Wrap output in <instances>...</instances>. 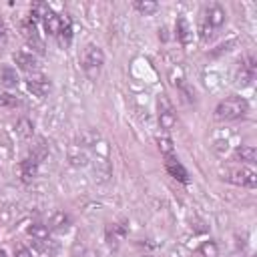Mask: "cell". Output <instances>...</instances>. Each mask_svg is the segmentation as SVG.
I'll list each match as a JSON object with an SVG mask.
<instances>
[{"label": "cell", "instance_id": "1", "mask_svg": "<svg viewBox=\"0 0 257 257\" xmlns=\"http://www.w3.org/2000/svg\"><path fill=\"white\" fill-rule=\"evenodd\" d=\"M247 112H249V102L237 94L223 98L215 108V116L219 120H237V118H243Z\"/></svg>", "mask_w": 257, "mask_h": 257}, {"label": "cell", "instance_id": "2", "mask_svg": "<svg viewBox=\"0 0 257 257\" xmlns=\"http://www.w3.org/2000/svg\"><path fill=\"white\" fill-rule=\"evenodd\" d=\"M104 64V52L96 44H86L82 50V70L88 80H96Z\"/></svg>", "mask_w": 257, "mask_h": 257}, {"label": "cell", "instance_id": "3", "mask_svg": "<svg viewBox=\"0 0 257 257\" xmlns=\"http://www.w3.org/2000/svg\"><path fill=\"white\" fill-rule=\"evenodd\" d=\"M223 179L229 181V183H235V185H241V187H249L253 189L257 185V173L251 171L249 167H235V169H227L223 173Z\"/></svg>", "mask_w": 257, "mask_h": 257}, {"label": "cell", "instance_id": "4", "mask_svg": "<svg viewBox=\"0 0 257 257\" xmlns=\"http://www.w3.org/2000/svg\"><path fill=\"white\" fill-rule=\"evenodd\" d=\"M157 106H159V124H161V128H165L167 133L173 131L175 124H177V114H175V108H173L171 100L165 94H161L159 100H157Z\"/></svg>", "mask_w": 257, "mask_h": 257}, {"label": "cell", "instance_id": "5", "mask_svg": "<svg viewBox=\"0 0 257 257\" xmlns=\"http://www.w3.org/2000/svg\"><path fill=\"white\" fill-rule=\"evenodd\" d=\"M26 86H28V90H30L34 96H38V98H44V96L52 90V82H50L48 76L42 74L40 70L28 74V78H26Z\"/></svg>", "mask_w": 257, "mask_h": 257}, {"label": "cell", "instance_id": "6", "mask_svg": "<svg viewBox=\"0 0 257 257\" xmlns=\"http://www.w3.org/2000/svg\"><path fill=\"white\" fill-rule=\"evenodd\" d=\"M22 34H24V38H26V42H28V46L32 48V52L36 50L38 54H42L44 52V40L40 38V34H38V28H36V22L34 20H24L22 22Z\"/></svg>", "mask_w": 257, "mask_h": 257}, {"label": "cell", "instance_id": "7", "mask_svg": "<svg viewBox=\"0 0 257 257\" xmlns=\"http://www.w3.org/2000/svg\"><path fill=\"white\" fill-rule=\"evenodd\" d=\"M14 62H16L18 68H22V70L28 72V74L38 72V58H36V54H34L32 50H28V48L16 50V52H14Z\"/></svg>", "mask_w": 257, "mask_h": 257}, {"label": "cell", "instance_id": "8", "mask_svg": "<svg viewBox=\"0 0 257 257\" xmlns=\"http://www.w3.org/2000/svg\"><path fill=\"white\" fill-rule=\"evenodd\" d=\"M175 36H177V40L183 46H187V44L193 42V26H191V22L185 16H179L177 18V22H175Z\"/></svg>", "mask_w": 257, "mask_h": 257}, {"label": "cell", "instance_id": "9", "mask_svg": "<svg viewBox=\"0 0 257 257\" xmlns=\"http://www.w3.org/2000/svg\"><path fill=\"white\" fill-rule=\"evenodd\" d=\"M165 169H167V173H169L173 179H177V181H181V183H189V173H187V169H185V167L181 165V161L175 159L173 155L167 157Z\"/></svg>", "mask_w": 257, "mask_h": 257}, {"label": "cell", "instance_id": "10", "mask_svg": "<svg viewBox=\"0 0 257 257\" xmlns=\"http://www.w3.org/2000/svg\"><path fill=\"white\" fill-rule=\"evenodd\" d=\"M42 24H44V30H46L48 34L58 36V34H60V30H62V16H60V14H56V12L50 8V10L44 14Z\"/></svg>", "mask_w": 257, "mask_h": 257}, {"label": "cell", "instance_id": "11", "mask_svg": "<svg viewBox=\"0 0 257 257\" xmlns=\"http://www.w3.org/2000/svg\"><path fill=\"white\" fill-rule=\"evenodd\" d=\"M38 163H40V161H38L34 155L26 157V159L20 163V177H22L24 183H30V181L36 177V173H38Z\"/></svg>", "mask_w": 257, "mask_h": 257}, {"label": "cell", "instance_id": "12", "mask_svg": "<svg viewBox=\"0 0 257 257\" xmlns=\"http://www.w3.org/2000/svg\"><path fill=\"white\" fill-rule=\"evenodd\" d=\"M225 18H227L225 8H221L219 4H213V6H209V8H207L205 22H207L211 28H219V26H223V24H225Z\"/></svg>", "mask_w": 257, "mask_h": 257}, {"label": "cell", "instance_id": "13", "mask_svg": "<svg viewBox=\"0 0 257 257\" xmlns=\"http://www.w3.org/2000/svg\"><path fill=\"white\" fill-rule=\"evenodd\" d=\"M126 237V227L118 223H108L106 225V241L110 247H118V243Z\"/></svg>", "mask_w": 257, "mask_h": 257}, {"label": "cell", "instance_id": "14", "mask_svg": "<svg viewBox=\"0 0 257 257\" xmlns=\"http://www.w3.org/2000/svg\"><path fill=\"white\" fill-rule=\"evenodd\" d=\"M235 159L245 163V165H253L257 161V151L251 145H241V147L235 149Z\"/></svg>", "mask_w": 257, "mask_h": 257}, {"label": "cell", "instance_id": "15", "mask_svg": "<svg viewBox=\"0 0 257 257\" xmlns=\"http://www.w3.org/2000/svg\"><path fill=\"white\" fill-rule=\"evenodd\" d=\"M18 74H16V68H12V66H2L0 68V84L2 86H6V88H16L18 86Z\"/></svg>", "mask_w": 257, "mask_h": 257}, {"label": "cell", "instance_id": "16", "mask_svg": "<svg viewBox=\"0 0 257 257\" xmlns=\"http://www.w3.org/2000/svg\"><path fill=\"white\" fill-rule=\"evenodd\" d=\"M68 225H70L68 215H66L64 211H56V213L50 217V225H48V229H54V231H66Z\"/></svg>", "mask_w": 257, "mask_h": 257}, {"label": "cell", "instance_id": "17", "mask_svg": "<svg viewBox=\"0 0 257 257\" xmlns=\"http://www.w3.org/2000/svg\"><path fill=\"white\" fill-rule=\"evenodd\" d=\"M28 233L34 237V241H48L50 229H48V225H42V223H34V225H30Z\"/></svg>", "mask_w": 257, "mask_h": 257}, {"label": "cell", "instance_id": "18", "mask_svg": "<svg viewBox=\"0 0 257 257\" xmlns=\"http://www.w3.org/2000/svg\"><path fill=\"white\" fill-rule=\"evenodd\" d=\"M157 147H159V151H161L165 157H171V155L175 153L173 141H171L167 135H163V137H157Z\"/></svg>", "mask_w": 257, "mask_h": 257}, {"label": "cell", "instance_id": "19", "mask_svg": "<svg viewBox=\"0 0 257 257\" xmlns=\"http://www.w3.org/2000/svg\"><path fill=\"white\" fill-rule=\"evenodd\" d=\"M135 8H137L141 14L149 16V14H155V12L159 10V4H157V2H151V0H145V2H135Z\"/></svg>", "mask_w": 257, "mask_h": 257}, {"label": "cell", "instance_id": "20", "mask_svg": "<svg viewBox=\"0 0 257 257\" xmlns=\"http://www.w3.org/2000/svg\"><path fill=\"white\" fill-rule=\"evenodd\" d=\"M16 128H18V133H20L24 139L32 137V133H34V124H32V120H28V118H18Z\"/></svg>", "mask_w": 257, "mask_h": 257}, {"label": "cell", "instance_id": "21", "mask_svg": "<svg viewBox=\"0 0 257 257\" xmlns=\"http://www.w3.org/2000/svg\"><path fill=\"white\" fill-rule=\"evenodd\" d=\"M199 253L203 257H219V247L215 241H205L201 247H199Z\"/></svg>", "mask_w": 257, "mask_h": 257}, {"label": "cell", "instance_id": "22", "mask_svg": "<svg viewBox=\"0 0 257 257\" xmlns=\"http://www.w3.org/2000/svg\"><path fill=\"white\" fill-rule=\"evenodd\" d=\"M18 104V98L8 94V92H0V106H16Z\"/></svg>", "mask_w": 257, "mask_h": 257}, {"label": "cell", "instance_id": "23", "mask_svg": "<svg viewBox=\"0 0 257 257\" xmlns=\"http://www.w3.org/2000/svg\"><path fill=\"white\" fill-rule=\"evenodd\" d=\"M6 42H8V34H6V26L4 22L0 20V52L6 48Z\"/></svg>", "mask_w": 257, "mask_h": 257}, {"label": "cell", "instance_id": "24", "mask_svg": "<svg viewBox=\"0 0 257 257\" xmlns=\"http://www.w3.org/2000/svg\"><path fill=\"white\" fill-rule=\"evenodd\" d=\"M14 257H34V255H32V251H30V249H26V247H18Z\"/></svg>", "mask_w": 257, "mask_h": 257}, {"label": "cell", "instance_id": "25", "mask_svg": "<svg viewBox=\"0 0 257 257\" xmlns=\"http://www.w3.org/2000/svg\"><path fill=\"white\" fill-rule=\"evenodd\" d=\"M211 30H213V28H211V26L205 22V24L201 26V38H203V40H207V38L211 36Z\"/></svg>", "mask_w": 257, "mask_h": 257}, {"label": "cell", "instance_id": "26", "mask_svg": "<svg viewBox=\"0 0 257 257\" xmlns=\"http://www.w3.org/2000/svg\"><path fill=\"white\" fill-rule=\"evenodd\" d=\"M84 257H98V255H96L94 251H86V253H84Z\"/></svg>", "mask_w": 257, "mask_h": 257}, {"label": "cell", "instance_id": "27", "mask_svg": "<svg viewBox=\"0 0 257 257\" xmlns=\"http://www.w3.org/2000/svg\"><path fill=\"white\" fill-rule=\"evenodd\" d=\"M0 257H2V253H0Z\"/></svg>", "mask_w": 257, "mask_h": 257}]
</instances>
